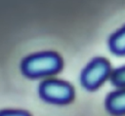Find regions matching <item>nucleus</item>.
Masks as SVG:
<instances>
[{
	"label": "nucleus",
	"mask_w": 125,
	"mask_h": 116,
	"mask_svg": "<svg viewBox=\"0 0 125 116\" xmlns=\"http://www.w3.org/2000/svg\"><path fill=\"white\" fill-rule=\"evenodd\" d=\"M62 57L54 51L38 52L24 58L21 64L22 73L29 78H39L58 73L62 68Z\"/></svg>",
	"instance_id": "f257e3e1"
},
{
	"label": "nucleus",
	"mask_w": 125,
	"mask_h": 116,
	"mask_svg": "<svg viewBox=\"0 0 125 116\" xmlns=\"http://www.w3.org/2000/svg\"><path fill=\"white\" fill-rule=\"evenodd\" d=\"M110 72L109 61L103 57H96L91 59L81 71L80 83L86 90H97L109 78Z\"/></svg>",
	"instance_id": "f03ea898"
},
{
	"label": "nucleus",
	"mask_w": 125,
	"mask_h": 116,
	"mask_svg": "<svg viewBox=\"0 0 125 116\" xmlns=\"http://www.w3.org/2000/svg\"><path fill=\"white\" fill-rule=\"evenodd\" d=\"M40 97L51 103L65 104L72 100L74 91L72 86L62 80L46 79L39 85Z\"/></svg>",
	"instance_id": "7ed1b4c3"
},
{
	"label": "nucleus",
	"mask_w": 125,
	"mask_h": 116,
	"mask_svg": "<svg viewBox=\"0 0 125 116\" xmlns=\"http://www.w3.org/2000/svg\"><path fill=\"white\" fill-rule=\"evenodd\" d=\"M105 108L113 115L125 114V89H117L109 93L105 98Z\"/></svg>",
	"instance_id": "20e7f679"
},
{
	"label": "nucleus",
	"mask_w": 125,
	"mask_h": 116,
	"mask_svg": "<svg viewBox=\"0 0 125 116\" xmlns=\"http://www.w3.org/2000/svg\"><path fill=\"white\" fill-rule=\"evenodd\" d=\"M108 49L115 56H125V24L108 38Z\"/></svg>",
	"instance_id": "39448f33"
},
{
	"label": "nucleus",
	"mask_w": 125,
	"mask_h": 116,
	"mask_svg": "<svg viewBox=\"0 0 125 116\" xmlns=\"http://www.w3.org/2000/svg\"><path fill=\"white\" fill-rule=\"evenodd\" d=\"M109 80L118 89H125V65L115 68L110 72Z\"/></svg>",
	"instance_id": "423d86ee"
},
{
	"label": "nucleus",
	"mask_w": 125,
	"mask_h": 116,
	"mask_svg": "<svg viewBox=\"0 0 125 116\" xmlns=\"http://www.w3.org/2000/svg\"><path fill=\"white\" fill-rule=\"evenodd\" d=\"M0 116H30L28 113L20 110H3L0 111Z\"/></svg>",
	"instance_id": "0eeeda50"
}]
</instances>
